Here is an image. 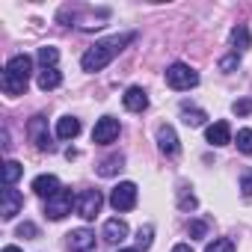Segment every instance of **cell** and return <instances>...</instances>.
Instances as JSON below:
<instances>
[{
	"instance_id": "cell-1",
	"label": "cell",
	"mask_w": 252,
	"mask_h": 252,
	"mask_svg": "<svg viewBox=\"0 0 252 252\" xmlns=\"http://www.w3.org/2000/svg\"><path fill=\"white\" fill-rule=\"evenodd\" d=\"M137 39V33H125V36H110V39H104V42H95L86 54H83V60H80V65H83V71H101L104 65H110L113 63V57L125 48V45H131Z\"/></svg>"
},
{
	"instance_id": "cell-2",
	"label": "cell",
	"mask_w": 252,
	"mask_h": 252,
	"mask_svg": "<svg viewBox=\"0 0 252 252\" xmlns=\"http://www.w3.org/2000/svg\"><path fill=\"white\" fill-rule=\"evenodd\" d=\"M30 71H33V60L27 57V54H18V57H12L9 63H6V68H3V92L6 95H21V92H27V83H30Z\"/></svg>"
},
{
	"instance_id": "cell-3",
	"label": "cell",
	"mask_w": 252,
	"mask_h": 252,
	"mask_svg": "<svg viewBox=\"0 0 252 252\" xmlns=\"http://www.w3.org/2000/svg\"><path fill=\"white\" fill-rule=\"evenodd\" d=\"M166 86H169V89H178V92L193 89V86H199V74H196L190 65L175 63V65L166 68Z\"/></svg>"
},
{
	"instance_id": "cell-4",
	"label": "cell",
	"mask_w": 252,
	"mask_h": 252,
	"mask_svg": "<svg viewBox=\"0 0 252 252\" xmlns=\"http://www.w3.org/2000/svg\"><path fill=\"white\" fill-rule=\"evenodd\" d=\"M71 208H77V199H74V193L65 190V187H63L57 196H51V199L45 202V214H48V220H63V217L71 214Z\"/></svg>"
},
{
	"instance_id": "cell-5",
	"label": "cell",
	"mask_w": 252,
	"mask_h": 252,
	"mask_svg": "<svg viewBox=\"0 0 252 252\" xmlns=\"http://www.w3.org/2000/svg\"><path fill=\"white\" fill-rule=\"evenodd\" d=\"M110 205H113L116 211H131V208L137 205V184H134V181H122L119 187H113Z\"/></svg>"
},
{
	"instance_id": "cell-6",
	"label": "cell",
	"mask_w": 252,
	"mask_h": 252,
	"mask_svg": "<svg viewBox=\"0 0 252 252\" xmlns=\"http://www.w3.org/2000/svg\"><path fill=\"white\" fill-rule=\"evenodd\" d=\"M116 137H119V119L104 116V119L95 122V128H92V143L95 146H110Z\"/></svg>"
},
{
	"instance_id": "cell-7",
	"label": "cell",
	"mask_w": 252,
	"mask_h": 252,
	"mask_svg": "<svg viewBox=\"0 0 252 252\" xmlns=\"http://www.w3.org/2000/svg\"><path fill=\"white\" fill-rule=\"evenodd\" d=\"M101 205H104L101 190H83V193L77 196V214H80L83 220H95L98 211H101Z\"/></svg>"
},
{
	"instance_id": "cell-8",
	"label": "cell",
	"mask_w": 252,
	"mask_h": 252,
	"mask_svg": "<svg viewBox=\"0 0 252 252\" xmlns=\"http://www.w3.org/2000/svg\"><path fill=\"white\" fill-rule=\"evenodd\" d=\"M27 131H30V140L36 143L39 152H54V143H51V137H48V122H45V116H33Z\"/></svg>"
},
{
	"instance_id": "cell-9",
	"label": "cell",
	"mask_w": 252,
	"mask_h": 252,
	"mask_svg": "<svg viewBox=\"0 0 252 252\" xmlns=\"http://www.w3.org/2000/svg\"><path fill=\"white\" fill-rule=\"evenodd\" d=\"M158 146H160V152L169 155V158H175V155L181 152V143H178V134H175L172 125H160V128H158Z\"/></svg>"
},
{
	"instance_id": "cell-10",
	"label": "cell",
	"mask_w": 252,
	"mask_h": 252,
	"mask_svg": "<svg viewBox=\"0 0 252 252\" xmlns=\"http://www.w3.org/2000/svg\"><path fill=\"white\" fill-rule=\"evenodd\" d=\"M21 208H24V196H21L15 187H6V190H3V205H0V217H3V220H12L15 214H21Z\"/></svg>"
},
{
	"instance_id": "cell-11",
	"label": "cell",
	"mask_w": 252,
	"mask_h": 252,
	"mask_svg": "<svg viewBox=\"0 0 252 252\" xmlns=\"http://www.w3.org/2000/svg\"><path fill=\"white\" fill-rule=\"evenodd\" d=\"M68 246L74 249V252H95V231H89V228H74L71 234H68Z\"/></svg>"
},
{
	"instance_id": "cell-12",
	"label": "cell",
	"mask_w": 252,
	"mask_h": 252,
	"mask_svg": "<svg viewBox=\"0 0 252 252\" xmlns=\"http://www.w3.org/2000/svg\"><path fill=\"white\" fill-rule=\"evenodd\" d=\"M101 237H104L107 243H122V240H128V222H125V220H119V217L107 220V222H104V231H101Z\"/></svg>"
},
{
	"instance_id": "cell-13",
	"label": "cell",
	"mask_w": 252,
	"mask_h": 252,
	"mask_svg": "<svg viewBox=\"0 0 252 252\" xmlns=\"http://www.w3.org/2000/svg\"><path fill=\"white\" fill-rule=\"evenodd\" d=\"M122 101H125V110H131V113H143L149 107V95H146L143 86H131L122 95Z\"/></svg>"
},
{
	"instance_id": "cell-14",
	"label": "cell",
	"mask_w": 252,
	"mask_h": 252,
	"mask_svg": "<svg viewBox=\"0 0 252 252\" xmlns=\"http://www.w3.org/2000/svg\"><path fill=\"white\" fill-rule=\"evenodd\" d=\"M205 137H208L211 146H228V143H231V128H228V122H214V125H208Z\"/></svg>"
},
{
	"instance_id": "cell-15",
	"label": "cell",
	"mask_w": 252,
	"mask_h": 252,
	"mask_svg": "<svg viewBox=\"0 0 252 252\" xmlns=\"http://www.w3.org/2000/svg\"><path fill=\"white\" fill-rule=\"evenodd\" d=\"M33 190H36L39 196L51 199V196H57L63 187H60V178H57V175H36V178H33Z\"/></svg>"
},
{
	"instance_id": "cell-16",
	"label": "cell",
	"mask_w": 252,
	"mask_h": 252,
	"mask_svg": "<svg viewBox=\"0 0 252 252\" xmlns=\"http://www.w3.org/2000/svg\"><path fill=\"white\" fill-rule=\"evenodd\" d=\"M77 134H80V119L63 116V119L57 122V137H60V140H74Z\"/></svg>"
},
{
	"instance_id": "cell-17",
	"label": "cell",
	"mask_w": 252,
	"mask_h": 252,
	"mask_svg": "<svg viewBox=\"0 0 252 252\" xmlns=\"http://www.w3.org/2000/svg\"><path fill=\"white\" fill-rule=\"evenodd\" d=\"M36 83H39L42 92H51V89H57V86L63 83V74H60V68H42Z\"/></svg>"
},
{
	"instance_id": "cell-18",
	"label": "cell",
	"mask_w": 252,
	"mask_h": 252,
	"mask_svg": "<svg viewBox=\"0 0 252 252\" xmlns=\"http://www.w3.org/2000/svg\"><path fill=\"white\" fill-rule=\"evenodd\" d=\"M231 45H234V54L252 48V36H249V27H246V24H237V27L231 30Z\"/></svg>"
},
{
	"instance_id": "cell-19",
	"label": "cell",
	"mask_w": 252,
	"mask_h": 252,
	"mask_svg": "<svg viewBox=\"0 0 252 252\" xmlns=\"http://www.w3.org/2000/svg\"><path fill=\"white\" fill-rule=\"evenodd\" d=\"M122 163H125L122 155H110V158H104V160L98 163V175H101V178H113V175L122 169Z\"/></svg>"
},
{
	"instance_id": "cell-20",
	"label": "cell",
	"mask_w": 252,
	"mask_h": 252,
	"mask_svg": "<svg viewBox=\"0 0 252 252\" xmlns=\"http://www.w3.org/2000/svg\"><path fill=\"white\" fill-rule=\"evenodd\" d=\"M181 119H184V125H187V128H199V125H205V113L202 110H196V107H190L187 101L181 104Z\"/></svg>"
},
{
	"instance_id": "cell-21",
	"label": "cell",
	"mask_w": 252,
	"mask_h": 252,
	"mask_svg": "<svg viewBox=\"0 0 252 252\" xmlns=\"http://www.w3.org/2000/svg\"><path fill=\"white\" fill-rule=\"evenodd\" d=\"M21 175H24V166H21L18 160H6V163H3V184H6V187H12Z\"/></svg>"
},
{
	"instance_id": "cell-22",
	"label": "cell",
	"mask_w": 252,
	"mask_h": 252,
	"mask_svg": "<svg viewBox=\"0 0 252 252\" xmlns=\"http://www.w3.org/2000/svg\"><path fill=\"white\" fill-rule=\"evenodd\" d=\"M57 60H60V51H57L54 45L39 48V63H42L45 68H57Z\"/></svg>"
},
{
	"instance_id": "cell-23",
	"label": "cell",
	"mask_w": 252,
	"mask_h": 252,
	"mask_svg": "<svg viewBox=\"0 0 252 252\" xmlns=\"http://www.w3.org/2000/svg\"><path fill=\"white\" fill-rule=\"evenodd\" d=\"M237 149L243 155H252V128H240L237 131Z\"/></svg>"
},
{
	"instance_id": "cell-24",
	"label": "cell",
	"mask_w": 252,
	"mask_h": 252,
	"mask_svg": "<svg viewBox=\"0 0 252 252\" xmlns=\"http://www.w3.org/2000/svg\"><path fill=\"white\" fill-rule=\"evenodd\" d=\"M196 205H199L196 196L187 193V187H181V190H178V208H181V211H196Z\"/></svg>"
},
{
	"instance_id": "cell-25",
	"label": "cell",
	"mask_w": 252,
	"mask_h": 252,
	"mask_svg": "<svg viewBox=\"0 0 252 252\" xmlns=\"http://www.w3.org/2000/svg\"><path fill=\"white\" fill-rule=\"evenodd\" d=\"M205 252H234V240H228V237H217L214 243H208Z\"/></svg>"
},
{
	"instance_id": "cell-26",
	"label": "cell",
	"mask_w": 252,
	"mask_h": 252,
	"mask_svg": "<svg viewBox=\"0 0 252 252\" xmlns=\"http://www.w3.org/2000/svg\"><path fill=\"white\" fill-rule=\"evenodd\" d=\"M187 231H190V237H193V240H202V237L208 234V222H202V220H193V222L187 225Z\"/></svg>"
},
{
	"instance_id": "cell-27",
	"label": "cell",
	"mask_w": 252,
	"mask_h": 252,
	"mask_svg": "<svg viewBox=\"0 0 252 252\" xmlns=\"http://www.w3.org/2000/svg\"><path fill=\"white\" fill-rule=\"evenodd\" d=\"M152 234H155V228H152V225H143V228L137 231V246H140V249H149V246H152Z\"/></svg>"
},
{
	"instance_id": "cell-28",
	"label": "cell",
	"mask_w": 252,
	"mask_h": 252,
	"mask_svg": "<svg viewBox=\"0 0 252 252\" xmlns=\"http://www.w3.org/2000/svg\"><path fill=\"white\" fill-rule=\"evenodd\" d=\"M231 110H234V116H249V113H252V98H240V101H234Z\"/></svg>"
},
{
	"instance_id": "cell-29",
	"label": "cell",
	"mask_w": 252,
	"mask_h": 252,
	"mask_svg": "<svg viewBox=\"0 0 252 252\" xmlns=\"http://www.w3.org/2000/svg\"><path fill=\"white\" fill-rule=\"evenodd\" d=\"M18 237H27V240H33V237H39V228H36L33 222H21V225H18Z\"/></svg>"
},
{
	"instance_id": "cell-30",
	"label": "cell",
	"mask_w": 252,
	"mask_h": 252,
	"mask_svg": "<svg viewBox=\"0 0 252 252\" xmlns=\"http://www.w3.org/2000/svg\"><path fill=\"white\" fill-rule=\"evenodd\" d=\"M237 65H240V57H237V54H228V57H222V63H220L222 71H234Z\"/></svg>"
},
{
	"instance_id": "cell-31",
	"label": "cell",
	"mask_w": 252,
	"mask_h": 252,
	"mask_svg": "<svg viewBox=\"0 0 252 252\" xmlns=\"http://www.w3.org/2000/svg\"><path fill=\"white\" fill-rule=\"evenodd\" d=\"M240 190H243V196H252V169H246L240 175Z\"/></svg>"
},
{
	"instance_id": "cell-32",
	"label": "cell",
	"mask_w": 252,
	"mask_h": 252,
	"mask_svg": "<svg viewBox=\"0 0 252 252\" xmlns=\"http://www.w3.org/2000/svg\"><path fill=\"white\" fill-rule=\"evenodd\" d=\"M172 252H193V249H190V243H178V246H172Z\"/></svg>"
},
{
	"instance_id": "cell-33",
	"label": "cell",
	"mask_w": 252,
	"mask_h": 252,
	"mask_svg": "<svg viewBox=\"0 0 252 252\" xmlns=\"http://www.w3.org/2000/svg\"><path fill=\"white\" fill-rule=\"evenodd\" d=\"M3 252H21L18 246H3Z\"/></svg>"
},
{
	"instance_id": "cell-34",
	"label": "cell",
	"mask_w": 252,
	"mask_h": 252,
	"mask_svg": "<svg viewBox=\"0 0 252 252\" xmlns=\"http://www.w3.org/2000/svg\"><path fill=\"white\" fill-rule=\"evenodd\" d=\"M119 252H137V249H119Z\"/></svg>"
}]
</instances>
